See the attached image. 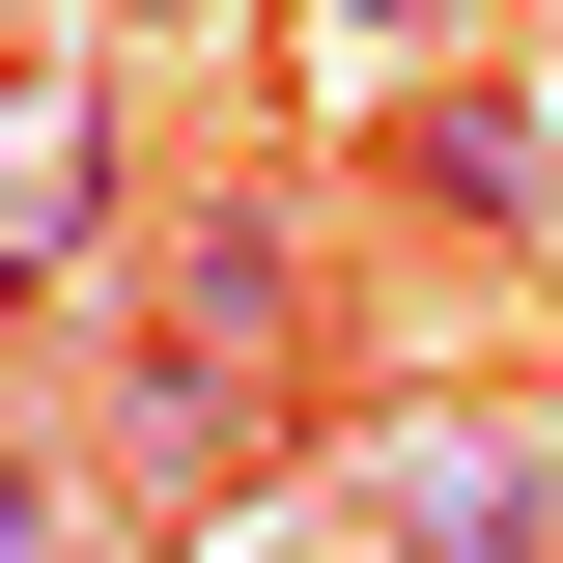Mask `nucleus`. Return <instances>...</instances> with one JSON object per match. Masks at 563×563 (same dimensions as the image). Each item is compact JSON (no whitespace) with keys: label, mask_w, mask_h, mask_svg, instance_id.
<instances>
[{"label":"nucleus","mask_w":563,"mask_h":563,"mask_svg":"<svg viewBox=\"0 0 563 563\" xmlns=\"http://www.w3.org/2000/svg\"><path fill=\"white\" fill-rule=\"evenodd\" d=\"M310 366H339V310H310V225L282 198H169L113 282V479L141 507H254L310 479Z\"/></svg>","instance_id":"obj_1"},{"label":"nucleus","mask_w":563,"mask_h":563,"mask_svg":"<svg viewBox=\"0 0 563 563\" xmlns=\"http://www.w3.org/2000/svg\"><path fill=\"white\" fill-rule=\"evenodd\" d=\"M366 536H422V563H563V395H395V422H366Z\"/></svg>","instance_id":"obj_2"},{"label":"nucleus","mask_w":563,"mask_h":563,"mask_svg":"<svg viewBox=\"0 0 563 563\" xmlns=\"http://www.w3.org/2000/svg\"><path fill=\"white\" fill-rule=\"evenodd\" d=\"M0 282L29 310H113L141 282V141H113L85 57H29V113H0Z\"/></svg>","instance_id":"obj_3"},{"label":"nucleus","mask_w":563,"mask_h":563,"mask_svg":"<svg viewBox=\"0 0 563 563\" xmlns=\"http://www.w3.org/2000/svg\"><path fill=\"white\" fill-rule=\"evenodd\" d=\"M395 198L422 225H563V113H536V85H422V113H395Z\"/></svg>","instance_id":"obj_4"},{"label":"nucleus","mask_w":563,"mask_h":563,"mask_svg":"<svg viewBox=\"0 0 563 563\" xmlns=\"http://www.w3.org/2000/svg\"><path fill=\"white\" fill-rule=\"evenodd\" d=\"M282 29H339V57H451L479 0H282Z\"/></svg>","instance_id":"obj_5"},{"label":"nucleus","mask_w":563,"mask_h":563,"mask_svg":"<svg viewBox=\"0 0 563 563\" xmlns=\"http://www.w3.org/2000/svg\"><path fill=\"white\" fill-rule=\"evenodd\" d=\"M254 563H422V536H254Z\"/></svg>","instance_id":"obj_6"}]
</instances>
